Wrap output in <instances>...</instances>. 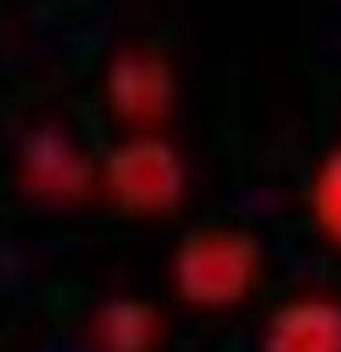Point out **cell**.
<instances>
[{"label":"cell","instance_id":"cell-3","mask_svg":"<svg viewBox=\"0 0 341 352\" xmlns=\"http://www.w3.org/2000/svg\"><path fill=\"white\" fill-rule=\"evenodd\" d=\"M103 99L121 125L132 132H158L180 99L173 63L147 44H129L110 55L103 70Z\"/></svg>","mask_w":341,"mask_h":352},{"label":"cell","instance_id":"cell-7","mask_svg":"<svg viewBox=\"0 0 341 352\" xmlns=\"http://www.w3.org/2000/svg\"><path fill=\"white\" fill-rule=\"evenodd\" d=\"M305 209H308L312 228L330 246L341 250V143L330 147L312 169V176H308Z\"/></svg>","mask_w":341,"mask_h":352},{"label":"cell","instance_id":"cell-5","mask_svg":"<svg viewBox=\"0 0 341 352\" xmlns=\"http://www.w3.org/2000/svg\"><path fill=\"white\" fill-rule=\"evenodd\" d=\"M261 352H341V301L330 294H297L264 323Z\"/></svg>","mask_w":341,"mask_h":352},{"label":"cell","instance_id":"cell-4","mask_svg":"<svg viewBox=\"0 0 341 352\" xmlns=\"http://www.w3.org/2000/svg\"><path fill=\"white\" fill-rule=\"evenodd\" d=\"M19 184L37 202L70 206L99 191V162L88 158L81 140L59 121L33 125L19 147Z\"/></svg>","mask_w":341,"mask_h":352},{"label":"cell","instance_id":"cell-6","mask_svg":"<svg viewBox=\"0 0 341 352\" xmlns=\"http://www.w3.org/2000/svg\"><path fill=\"white\" fill-rule=\"evenodd\" d=\"M96 352H154L162 341V316L140 297H110L92 316Z\"/></svg>","mask_w":341,"mask_h":352},{"label":"cell","instance_id":"cell-1","mask_svg":"<svg viewBox=\"0 0 341 352\" xmlns=\"http://www.w3.org/2000/svg\"><path fill=\"white\" fill-rule=\"evenodd\" d=\"M264 250L246 228L206 224L180 239L173 250L169 279L191 308H235L261 286Z\"/></svg>","mask_w":341,"mask_h":352},{"label":"cell","instance_id":"cell-2","mask_svg":"<svg viewBox=\"0 0 341 352\" xmlns=\"http://www.w3.org/2000/svg\"><path fill=\"white\" fill-rule=\"evenodd\" d=\"M99 191L125 217H173L187 198L184 154L158 132H129L99 158Z\"/></svg>","mask_w":341,"mask_h":352}]
</instances>
